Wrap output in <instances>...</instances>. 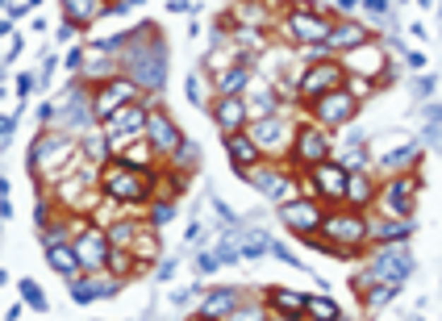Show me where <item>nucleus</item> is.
<instances>
[{
	"mask_svg": "<svg viewBox=\"0 0 442 321\" xmlns=\"http://www.w3.org/2000/svg\"><path fill=\"white\" fill-rule=\"evenodd\" d=\"M133 42H126V75H130L133 84L142 92H155L163 88V71H167V50L163 42L155 38V30H146V38L142 34H130Z\"/></svg>",
	"mask_w": 442,
	"mask_h": 321,
	"instance_id": "nucleus-1",
	"label": "nucleus"
},
{
	"mask_svg": "<svg viewBox=\"0 0 442 321\" xmlns=\"http://www.w3.org/2000/svg\"><path fill=\"white\" fill-rule=\"evenodd\" d=\"M138 96H142V88L133 84L130 75H113L109 84H100V88H96V109H92V113L109 121L117 109H126V104H138Z\"/></svg>",
	"mask_w": 442,
	"mask_h": 321,
	"instance_id": "nucleus-2",
	"label": "nucleus"
},
{
	"mask_svg": "<svg viewBox=\"0 0 442 321\" xmlns=\"http://www.w3.org/2000/svg\"><path fill=\"white\" fill-rule=\"evenodd\" d=\"M313 113H317V121H325V126H347L354 121V113H359V104H354L351 92H325V96H317V104H313Z\"/></svg>",
	"mask_w": 442,
	"mask_h": 321,
	"instance_id": "nucleus-3",
	"label": "nucleus"
},
{
	"mask_svg": "<svg viewBox=\"0 0 442 321\" xmlns=\"http://www.w3.org/2000/svg\"><path fill=\"white\" fill-rule=\"evenodd\" d=\"M413 255L409 250H400V246H388V250H380L376 255V263H371V275L376 279H384V284H400V279H409L413 275Z\"/></svg>",
	"mask_w": 442,
	"mask_h": 321,
	"instance_id": "nucleus-4",
	"label": "nucleus"
},
{
	"mask_svg": "<svg viewBox=\"0 0 442 321\" xmlns=\"http://www.w3.org/2000/svg\"><path fill=\"white\" fill-rule=\"evenodd\" d=\"M146 117H150V113H146L142 104H126V109H117V113L104 121V138H113L117 146H126L138 130H146Z\"/></svg>",
	"mask_w": 442,
	"mask_h": 321,
	"instance_id": "nucleus-5",
	"label": "nucleus"
},
{
	"mask_svg": "<svg viewBox=\"0 0 442 321\" xmlns=\"http://www.w3.org/2000/svg\"><path fill=\"white\" fill-rule=\"evenodd\" d=\"M280 222L292 229V234L309 238V234L321 226L325 217H321V209H317V205H309V200H284V205H280Z\"/></svg>",
	"mask_w": 442,
	"mask_h": 321,
	"instance_id": "nucleus-6",
	"label": "nucleus"
},
{
	"mask_svg": "<svg viewBox=\"0 0 442 321\" xmlns=\"http://www.w3.org/2000/svg\"><path fill=\"white\" fill-rule=\"evenodd\" d=\"M321 229L334 238V246H342V250H351V246H359L363 238H367V222L363 217H354V213H338V217H325L321 222Z\"/></svg>",
	"mask_w": 442,
	"mask_h": 321,
	"instance_id": "nucleus-7",
	"label": "nucleus"
},
{
	"mask_svg": "<svg viewBox=\"0 0 442 321\" xmlns=\"http://www.w3.org/2000/svg\"><path fill=\"white\" fill-rule=\"evenodd\" d=\"M338 84H342V67H334V63H317V67H309V71L301 75V96H305V100H317V96L334 92Z\"/></svg>",
	"mask_w": 442,
	"mask_h": 321,
	"instance_id": "nucleus-8",
	"label": "nucleus"
},
{
	"mask_svg": "<svg viewBox=\"0 0 442 321\" xmlns=\"http://www.w3.org/2000/svg\"><path fill=\"white\" fill-rule=\"evenodd\" d=\"M238 176H242V180H251L255 188H259V192H263V196H271V200H280V205H284V200H288V192H292V183H288V176H280V171H267V167H255V163H251L246 171L238 167Z\"/></svg>",
	"mask_w": 442,
	"mask_h": 321,
	"instance_id": "nucleus-9",
	"label": "nucleus"
},
{
	"mask_svg": "<svg viewBox=\"0 0 442 321\" xmlns=\"http://www.w3.org/2000/svg\"><path fill=\"white\" fill-rule=\"evenodd\" d=\"M313 180H317V192L321 196H330V200H342L347 196V167H338V163H317V171H313Z\"/></svg>",
	"mask_w": 442,
	"mask_h": 321,
	"instance_id": "nucleus-10",
	"label": "nucleus"
},
{
	"mask_svg": "<svg viewBox=\"0 0 442 321\" xmlns=\"http://www.w3.org/2000/svg\"><path fill=\"white\" fill-rule=\"evenodd\" d=\"M288 30H292L301 42H313V46H325V38H330V25H325L321 17H313V13H292V17H288Z\"/></svg>",
	"mask_w": 442,
	"mask_h": 321,
	"instance_id": "nucleus-11",
	"label": "nucleus"
},
{
	"mask_svg": "<svg viewBox=\"0 0 442 321\" xmlns=\"http://www.w3.org/2000/svg\"><path fill=\"white\" fill-rule=\"evenodd\" d=\"M413 192H417L413 180H393L388 192H384V209H388L393 217H413Z\"/></svg>",
	"mask_w": 442,
	"mask_h": 321,
	"instance_id": "nucleus-12",
	"label": "nucleus"
},
{
	"mask_svg": "<svg viewBox=\"0 0 442 321\" xmlns=\"http://www.w3.org/2000/svg\"><path fill=\"white\" fill-rule=\"evenodd\" d=\"M292 150H297V159H301V163H325L330 142L321 138V130H309V126H305V130L297 134V146H292Z\"/></svg>",
	"mask_w": 442,
	"mask_h": 321,
	"instance_id": "nucleus-13",
	"label": "nucleus"
},
{
	"mask_svg": "<svg viewBox=\"0 0 442 321\" xmlns=\"http://www.w3.org/2000/svg\"><path fill=\"white\" fill-rule=\"evenodd\" d=\"M104 188H109V196H117V200H142V180H138L133 171H121V167H113V171L104 176Z\"/></svg>",
	"mask_w": 442,
	"mask_h": 321,
	"instance_id": "nucleus-14",
	"label": "nucleus"
},
{
	"mask_svg": "<svg viewBox=\"0 0 442 321\" xmlns=\"http://www.w3.org/2000/svg\"><path fill=\"white\" fill-rule=\"evenodd\" d=\"M213 117H217V126L225 130V134H238L242 121H246V104H242V96H225L217 109H213Z\"/></svg>",
	"mask_w": 442,
	"mask_h": 321,
	"instance_id": "nucleus-15",
	"label": "nucleus"
},
{
	"mask_svg": "<svg viewBox=\"0 0 442 321\" xmlns=\"http://www.w3.org/2000/svg\"><path fill=\"white\" fill-rule=\"evenodd\" d=\"M146 134H150V142H155L159 150H176L179 146V130H172V121H167L163 113H150V117H146Z\"/></svg>",
	"mask_w": 442,
	"mask_h": 321,
	"instance_id": "nucleus-16",
	"label": "nucleus"
},
{
	"mask_svg": "<svg viewBox=\"0 0 442 321\" xmlns=\"http://www.w3.org/2000/svg\"><path fill=\"white\" fill-rule=\"evenodd\" d=\"M234 305H238V292L234 288H217V292L205 296L201 317H234Z\"/></svg>",
	"mask_w": 442,
	"mask_h": 321,
	"instance_id": "nucleus-17",
	"label": "nucleus"
},
{
	"mask_svg": "<svg viewBox=\"0 0 442 321\" xmlns=\"http://www.w3.org/2000/svg\"><path fill=\"white\" fill-rule=\"evenodd\" d=\"M325 46H334V50H359V46H367V30L363 25H351V21L347 25H334Z\"/></svg>",
	"mask_w": 442,
	"mask_h": 321,
	"instance_id": "nucleus-18",
	"label": "nucleus"
},
{
	"mask_svg": "<svg viewBox=\"0 0 442 321\" xmlns=\"http://www.w3.org/2000/svg\"><path fill=\"white\" fill-rule=\"evenodd\" d=\"M46 263L54 267L59 275H76L80 272V250H71V246H63V242H54V246H46Z\"/></svg>",
	"mask_w": 442,
	"mask_h": 321,
	"instance_id": "nucleus-19",
	"label": "nucleus"
},
{
	"mask_svg": "<svg viewBox=\"0 0 442 321\" xmlns=\"http://www.w3.org/2000/svg\"><path fill=\"white\" fill-rule=\"evenodd\" d=\"M225 150H229V159H234L238 167H251V163L259 159V142H255V138H242V134L225 138Z\"/></svg>",
	"mask_w": 442,
	"mask_h": 321,
	"instance_id": "nucleus-20",
	"label": "nucleus"
},
{
	"mask_svg": "<svg viewBox=\"0 0 442 321\" xmlns=\"http://www.w3.org/2000/svg\"><path fill=\"white\" fill-rule=\"evenodd\" d=\"M88 109H84V92H76L71 88V96H67V100H63V126H67V130H84V126H88Z\"/></svg>",
	"mask_w": 442,
	"mask_h": 321,
	"instance_id": "nucleus-21",
	"label": "nucleus"
},
{
	"mask_svg": "<svg viewBox=\"0 0 442 321\" xmlns=\"http://www.w3.org/2000/svg\"><path fill=\"white\" fill-rule=\"evenodd\" d=\"M413 217H397V222H376L367 234H376L380 242H400V238H413Z\"/></svg>",
	"mask_w": 442,
	"mask_h": 321,
	"instance_id": "nucleus-22",
	"label": "nucleus"
},
{
	"mask_svg": "<svg viewBox=\"0 0 442 321\" xmlns=\"http://www.w3.org/2000/svg\"><path fill=\"white\" fill-rule=\"evenodd\" d=\"M117 292V284L109 279V284H88V279H71V301L76 305H92L96 296H113Z\"/></svg>",
	"mask_w": 442,
	"mask_h": 321,
	"instance_id": "nucleus-23",
	"label": "nucleus"
},
{
	"mask_svg": "<svg viewBox=\"0 0 442 321\" xmlns=\"http://www.w3.org/2000/svg\"><path fill=\"white\" fill-rule=\"evenodd\" d=\"M109 250H113V246H109L100 234H84V238H80V259H88L92 267H104V263H109Z\"/></svg>",
	"mask_w": 442,
	"mask_h": 321,
	"instance_id": "nucleus-24",
	"label": "nucleus"
},
{
	"mask_svg": "<svg viewBox=\"0 0 442 321\" xmlns=\"http://www.w3.org/2000/svg\"><path fill=\"white\" fill-rule=\"evenodd\" d=\"M246 84H251V71H246V63H234V67H225V71L217 75L221 96H238Z\"/></svg>",
	"mask_w": 442,
	"mask_h": 321,
	"instance_id": "nucleus-25",
	"label": "nucleus"
},
{
	"mask_svg": "<svg viewBox=\"0 0 442 321\" xmlns=\"http://www.w3.org/2000/svg\"><path fill=\"white\" fill-rule=\"evenodd\" d=\"M271 305H280V313L297 317V313H305V309H309V296H301V292H288V288H271Z\"/></svg>",
	"mask_w": 442,
	"mask_h": 321,
	"instance_id": "nucleus-26",
	"label": "nucleus"
},
{
	"mask_svg": "<svg viewBox=\"0 0 442 321\" xmlns=\"http://www.w3.org/2000/svg\"><path fill=\"white\" fill-rule=\"evenodd\" d=\"M238 250H242V259L271 255V238H267L263 229H251V234H242V238H238Z\"/></svg>",
	"mask_w": 442,
	"mask_h": 321,
	"instance_id": "nucleus-27",
	"label": "nucleus"
},
{
	"mask_svg": "<svg viewBox=\"0 0 442 321\" xmlns=\"http://www.w3.org/2000/svg\"><path fill=\"white\" fill-rule=\"evenodd\" d=\"M63 4H67V17H71L76 25H88V21H96V17L104 13L100 0H63Z\"/></svg>",
	"mask_w": 442,
	"mask_h": 321,
	"instance_id": "nucleus-28",
	"label": "nucleus"
},
{
	"mask_svg": "<svg viewBox=\"0 0 442 321\" xmlns=\"http://www.w3.org/2000/svg\"><path fill=\"white\" fill-rule=\"evenodd\" d=\"M347 196H351L354 209H363L367 200H371V180H367V171H354L351 183H347Z\"/></svg>",
	"mask_w": 442,
	"mask_h": 321,
	"instance_id": "nucleus-29",
	"label": "nucleus"
},
{
	"mask_svg": "<svg viewBox=\"0 0 442 321\" xmlns=\"http://www.w3.org/2000/svg\"><path fill=\"white\" fill-rule=\"evenodd\" d=\"M413 159H417V146L409 142V146H400V150H393V155H384L376 167H380V171H397V167H409Z\"/></svg>",
	"mask_w": 442,
	"mask_h": 321,
	"instance_id": "nucleus-30",
	"label": "nucleus"
},
{
	"mask_svg": "<svg viewBox=\"0 0 442 321\" xmlns=\"http://www.w3.org/2000/svg\"><path fill=\"white\" fill-rule=\"evenodd\" d=\"M251 138H255L259 146H275V142H280V121H271V117L255 121V126H251Z\"/></svg>",
	"mask_w": 442,
	"mask_h": 321,
	"instance_id": "nucleus-31",
	"label": "nucleus"
},
{
	"mask_svg": "<svg viewBox=\"0 0 442 321\" xmlns=\"http://www.w3.org/2000/svg\"><path fill=\"white\" fill-rule=\"evenodd\" d=\"M121 163H130V167L142 163V167H146V163H150V146H146V142H138V146H121Z\"/></svg>",
	"mask_w": 442,
	"mask_h": 321,
	"instance_id": "nucleus-32",
	"label": "nucleus"
},
{
	"mask_svg": "<svg viewBox=\"0 0 442 321\" xmlns=\"http://www.w3.org/2000/svg\"><path fill=\"white\" fill-rule=\"evenodd\" d=\"M21 296L30 301V309H38V313H46V292L34 284V279H21Z\"/></svg>",
	"mask_w": 442,
	"mask_h": 321,
	"instance_id": "nucleus-33",
	"label": "nucleus"
},
{
	"mask_svg": "<svg viewBox=\"0 0 442 321\" xmlns=\"http://www.w3.org/2000/svg\"><path fill=\"white\" fill-rule=\"evenodd\" d=\"M309 313H313V317H325V321H334L338 313H342V309H338V305H334L330 296H317V301H309Z\"/></svg>",
	"mask_w": 442,
	"mask_h": 321,
	"instance_id": "nucleus-34",
	"label": "nucleus"
},
{
	"mask_svg": "<svg viewBox=\"0 0 442 321\" xmlns=\"http://www.w3.org/2000/svg\"><path fill=\"white\" fill-rule=\"evenodd\" d=\"M196 267H201V275H213L221 267V255H205V250H201V255H196Z\"/></svg>",
	"mask_w": 442,
	"mask_h": 321,
	"instance_id": "nucleus-35",
	"label": "nucleus"
},
{
	"mask_svg": "<svg viewBox=\"0 0 442 321\" xmlns=\"http://www.w3.org/2000/svg\"><path fill=\"white\" fill-rule=\"evenodd\" d=\"M133 234H138L133 226H113V229H109V242H113V246H126Z\"/></svg>",
	"mask_w": 442,
	"mask_h": 321,
	"instance_id": "nucleus-36",
	"label": "nucleus"
},
{
	"mask_svg": "<svg viewBox=\"0 0 442 321\" xmlns=\"http://www.w3.org/2000/svg\"><path fill=\"white\" fill-rule=\"evenodd\" d=\"M176 217V205L172 200H159V209H155V226H167Z\"/></svg>",
	"mask_w": 442,
	"mask_h": 321,
	"instance_id": "nucleus-37",
	"label": "nucleus"
},
{
	"mask_svg": "<svg viewBox=\"0 0 442 321\" xmlns=\"http://www.w3.org/2000/svg\"><path fill=\"white\" fill-rule=\"evenodd\" d=\"M109 267H117V272L126 275L133 267V259H130V255H121V250H109Z\"/></svg>",
	"mask_w": 442,
	"mask_h": 321,
	"instance_id": "nucleus-38",
	"label": "nucleus"
},
{
	"mask_svg": "<svg viewBox=\"0 0 442 321\" xmlns=\"http://www.w3.org/2000/svg\"><path fill=\"white\" fill-rule=\"evenodd\" d=\"M393 292H397V284H384V288H376L367 296V305H384V301H393Z\"/></svg>",
	"mask_w": 442,
	"mask_h": 321,
	"instance_id": "nucleus-39",
	"label": "nucleus"
},
{
	"mask_svg": "<svg viewBox=\"0 0 442 321\" xmlns=\"http://www.w3.org/2000/svg\"><path fill=\"white\" fill-rule=\"evenodd\" d=\"M271 255H275V259H284V263H297V267H301V259H297L284 242H271Z\"/></svg>",
	"mask_w": 442,
	"mask_h": 321,
	"instance_id": "nucleus-40",
	"label": "nucleus"
},
{
	"mask_svg": "<svg viewBox=\"0 0 442 321\" xmlns=\"http://www.w3.org/2000/svg\"><path fill=\"white\" fill-rule=\"evenodd\" d=\"M255 109H259L263 117L271 113V109H275V100H271V92H267V88H259V96H255Z\"/></svg>",
	"mask_w": 442,
	"mask_h": 321,
	"instance_id": "nucleus-41",
	"label": "nucleus"
},
{
	"mask_svg": "<svg viewBox=\"0 0 442 321\" xmlns=\"http://www.w3.org/2000/svg\"><path fill=\"white\" fill-rule=\"evenodd\" d=\"M121 38H126V34H121ZM121 38H96V50H126V42H121Z\"/></svg>",
	"mask_w": 442,
	"mask_h": 321,
	"instance_id": "nucleus-42",
	"label": "nucleus"
},
{
	"mask_svg": "<svg viewBox=\"0 0 442 321\" xmlns=\"http://www.w3.org/2000/svg\"><path fill=\"white\" fill-rule=\"evenodd\" d=\"M363 163H367V159H363V150H351V155L342 159V167H347V171H359Z\"/></svg>",
	"mask_w": 442,
	"mask_h": 321,
	"instance_id": "nucleus-43",
	"label": "nucleus"
},
{
	"mask_svg": "<svg viewBox=\"0 0 442 321\" xmlns=\"http://www.w3.org/2000/svg\"><path fill=\"white\" fill-rule=\"evenodd\" d=\"M13 130H17V117H4V121H0V138H4V146H8Z\"/></svg>",
	"mask_w": 442,
	"mask_h": 321,
	"instance_id": "nucleus-44",
	"label": "nucleus"
},
{
	"mask_svg": "<svg viewBox=\"0 0 442 321\" xmlns=\"http://www.w3.org/2000/svg\"><path fill=\"white\" fill-rule=\"evenodd\" d=\"M188 100H192V104H201V80H196V75L188 80Z\"/></svg>",
	"mask_w": 442,
	"mask_h": 321,
	"instance_id": "nucleus-45",
	"label": "nucleus"
},
{
	"mask_svg": "<svg viewBox=\"0 0 442 321\" xmlns=\"http://www.w3.org/2000/svg\"><path fill=\"white\" fill-rule=\"evenodd\" d=\"M363 4H367L376 17H384V13H388V0H363Z\"/></svg>",
	"mask_w": 442,
	"mask_h": 321,
	"instance_id": "nucleus-46",
	"label": "nucleus"
},
{
	"mask_svg": "<svg viewBox=\"0 0 442 321\" xmlns=\"http://www.w3.org/2000/svg\"><path fill=\"white\" fill-rule=\"evenodd\" d=\"M192 159H196V150H192V146H179V150H176V163H192Z\"/></svg>",
	"mask_w": 442,
	"mask_h": 321,
	"instance_id": "nucleus-47",
	"label": "nucleus"
},
{
	"mask_svg": "<svg viewBox=\"0 0 442 321\" xmlns=\"http://www.w3.org/2000/svg\"><path fill=\"white\" fill-rule=\"evenodd\" d=\"M155 275H159V279H172V275H176V263H172V259H167V263H159V272H155Z\"/></svg>",
	"mask_w": 442,
	"mask_h": 321,
	"instance_id": "nucleus-48",
	"label": "nucleus"
},
{
	"mask_svg": "<svg viewBox=\"0 0 442 321\" xmlns=\"http://www.w3.org/2000/svg\"><path fill=\"white\" fill-rule=\"evenodd\" d=\"M80 63H84V54H80V50H71V54H67V67H71V71H80Z\"/></svg>",
	"mask_w": 442,
	"mask_h": 321,
	"instance_id": "nucleus-49",
	"label": "nucleus"
},
{
	"mask_svg": "<svg viewBox=\"0 0 442 321\" xmlns=\"http://www.w3.org/2000/svg\"><path fill=\"white\" fill-rule=\"evenodd\" d=\"M426 121H442V104H430L426 109Z\"/></svg>",
	"mask_w": 442,
	"mask_h": 321,
	"instance_id": "nucleus-50",
	"label": "nucleus"
},
{
	"mask_svg": "<svg viewBox=\"0 0 442 321\" xmlns=\"http://www.w3.org/2000/svg\"><path fill=\"white\" fill-rule=\"evenodd\" d=\"M354 4H363V0H338V8H342V13H351Z\"/></svg>",
	"mask_w": 442,
	"mask_h": 321,
	"instance_id": "nucleus-51",
	"label": "nucleus"
}]
</instances>
